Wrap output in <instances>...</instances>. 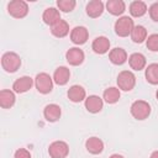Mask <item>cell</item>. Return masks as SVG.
<instances>
[{"label":"cell","mask_w":158,"mask_h":158,"mask_svg":"<svg viewBox=\"0 0 158 158\" xmlns=\"http://www.w3.org/2000/svg\"><path fill=\"white\" fill-rule=\"evenodd\" d=\"M21 65V58L15 52H6L1 57V67L7 73H15Z\"/></svg>","instance_id":"cell-1"},{"label":"cell","mask_w":158,"mask_h":158,"mask_svg":"<svg viewBox=\"0 0 158 158\" xmlns=\"http://www.w3.org/2000/svg\"><path fill=\"white\" fill-rule=\"evenodd\" d=\"M130 111L136 120H146L151 115V105L144 100H136L131 105Z\"/></svg>","instance_id":"cell-2"},{"label":"cell","mask_w":158,"mask_h":158,"mask_svg":"<svg viewBox=\"0 0 158 158\" xmlns=\"http://www.w3.org/2000/svg\"><path fill=\"white\" fill-rule=\"evenodd\" d=\"M133 27H135L133 20L128 16H121L115 22V32L120 37H127L128 35L131 36Z\"/></svg>","instance_id":"cell-3"},{"label":"cell","mask_w":158,"mask_h":158,"mask_svg":"<svg viewBox=\"0 0 158 158\" xmlns=\"http://www.w3.org/2000/svg\"><path fill=\"white\" fill-rule=\"evenodd\" d=\"M116 81H117V86H118L120 90L130 91L136 85V77L130 70H122V72L118 73Z\"/></svg>","instance_id":"cell-4"},{"label":"cell","mask_w":158,"mask_h":158,"mask_svg":"<svg viewBox=\"0 0 158 158\" xmlns=\"http://www.w3.org/2000/svg\"><path fill=\"white\" fill-rule=\"evenodd\" d=\"M7 11L15 19H23L28 14V5L23 0H12L7 4Z\"/></svg>","instance_id":"cell-5"},{"label":"cell","mask_w":158,"mask_h":158,"mask_svg":"<svg viewBox=\"0 0 158 158\" xmlns=\"http://www.w3.org/2000/svg\"><path fill=\"white\" fill-rule=\"evenodd\" d=\"M35 85L41 94H49L53 89V78L47 73H38L35 78Z\"/></svg>","instance_id":"cell-6"},{"label":"cell","mask_w":158,"mask_h":158,"mask_svg":"<svg viewBox=\"0 0 158 158\" xmlns=\"http://www.w3.org/2000/svg\"><path fill=\"white\" fill-rule=\"evenodd\" d=\"M69 153V146L64 141H54L48 147V154L51 158H65Z\"/></svg>","instance_id":"cell-7"},{"label":"cell","mask_w":158,"mask_h":158,"mask_svg":"<svg viewBox=\"0 0 158 158\" xmlns=\"http://www.w3.org/2000/svg\"><path fill=\"white\" fill-rule=\"evenodd\" d=\"M84 58H85V54L83 52V49H80L79 47H72L67 51L65 53V59L67 62L70 64V65H80L83 62H84Z\"/></svg>","instance_id":"cell-8"},{"label":"cell","mask_w":158,"mask_h":158,"mask_svg":"<svg viewBox=\"0 0 158 158\" xmlns=\"http://www.w3.org/2000/svg\"><path fill=\"white\" fill-rule=\"evenodd\" d=\"M88 37H89V32L84 26H75L70 31V41L74 44H78V46L84 44L88 41Z\"/></svg>","instance_id":"cell-9"},{"label":"cell","mask_w":158,"mask_h":158,"mask_svg":"<svg viewBox=\"0 0 158 158\" xmlns=\"http://www.w3.org/2000/svg\"><path fill=\"white\" fill-rule=\"evenodd\" d=\"M33 79L31 77H27V75H23V77H20L17 78L14 84H12V90L17 94H22V93H26L28 91L32 85H33Z\"/></svg>","instance_id":"cell-10"},{"label":"cell","mask_w":158,"mask_h":158,"mask_svg":"<svg viewBox=\"0 0 158 158\" xmlns=\"http://www.w3.org/2000/svg\"><path fill=\"white\" fill-rule=\"evenodd\" d=\"M85 109L91 112V114H96L99 111H101L102 106H104V100L98 96V95H90L85 99Z\"/></svg>","instance_id":"cell-11"},{"label":"cell","mask_w":158,"mask_h":158,"mask_svg":"<svg viewBox=\"0 0 158 158\" xmlns=\"http://www.w3.org/2000/svg\"><path fill=\"white\" fill-rule=\"evenodd\" d=\"M62 115V109L57 104H48L43 110V116L48 122H56Z\"/></svg>","instance_id":"cell-12"},{"label":"cell","mask_w":158,"mask_h":158,"mask_svg":"<svg viewBox=\"0 0 158 158\" xmlns=\"http://www.w3.org/2000/svg\"><path fill=\"white\" fill-rule=\"evenodd\" d=\"M91 48H93V51H94L95 53H98V54H105V53H107L109 49H110V41H109V38L105 37V36H99V37H96V38L93 41Z\"/></svg>","instance_id":"cell-13"},{"label":"cell","mask_w":158,"mask_h":158,"mask_svg":"<svg viewBox=\"0 0 158 158\" xmlns=\"http://www.w3.org/2000/svg\"><path fill=\"white\" fill-rule=\"evenodd\" d=\"M109 59L115 65H122L127 60V52L121 47H116L109 52Z\"/></svg>","instance_id":"cell-14"},{"label":"cell","mask_w":158,"mask_h":158,"mask_svg":"<svg viewBox=\"0 0 158 158\" xmlns=\"http://www.w3.org/2000/svg\"><path fill=\"white\" fill-rule=\"evenodd\" d=\"M67 95L72 102H80L86 99V91L81 85H72L68 89Z\"/></svg>","instance_id":"cell-15"},{"label":"cell","mask_w":158,"mask_h":158,"mask_svg":"<svg viewBox=\"0 0 158 158\" xmlns=\"http://www.w3.org/2000/svg\"><path fill=\"white\" fill-rule=\"evenodd\" d=\"M104 12V2L100 0H91L86 4V14L89 17L96 19Z\"/></svg>","instance_id":"cell-16"},{"label":"cell","mask_w":158,"mask_h":158,"mask_svg":"<svg viewBox=\"0 0 158 158\" xmlns=\"http://www.w3.org/2000/svg\"><path fill=\"white\" fill-rule=\"evenodd\" d=\"M70 78V70L67 68V67H58L56 70H54V74H53V81L57 84V85H65L68 83Z\"/></svg>","instance_id":"cell-17"},{"label":"cell","mask_w":158,"mask_h":158,"mask_svg":"<svg viewBox=\"0 0 158 158\" xmlns=\"http://www.w3.org/2000/svg\"><path fill=\"white\" fill-rule=\"evenodd\" d=\"M51 33L57 38H63L69 33V25L65 20H59L57 23L51 26Z\"/></svg>","instance_id":"cell-18"},{"label":"cell","mask_w":158,"mask_h":158,"mask_svg":"<svg viewBox=\"0 0 158 158\" xmlns=\"http://www.w3.org/2000/svg\"><path fill=\"white\" fill-rule=\"evenodd\" d=\"M42 20H43V22H44L46 25L53 26L54 23H57V22L60 20L59 10H57L56 7H47V9L43 11Z\"/></svg>","instance_id":"cell-19"},{"label":"cell","mask_w":158,"mask_h":158,"mask_svg":"<svg viewBox=\"0 0 158 158\" xmlns=\"http://www.w3.org/2000/svg\"><path fill=\"white\" fill-rule=\"evenodd\" d=\"M16 101L15 91H11L9 89H2L0 91V106L2 109H10L14 106Z\"/></svg>","instance_id":"cell-20"},{"label":"cell","mask_w":158,"mask_h":158,"mask_svg":"<svg viewBox=\"0 0 158 158\" xmlns=\"http://www.w3.org/2000/svg\"><path fill=\"white\" fill-rule=\"evenodd\" d=\"M85 148L91 154H99L104 151V142L99 137H90L85 142Z\"/></svg>","instance_id":"cell-21"},{"label":"cell","mask_w":158,"mask_h":158,"mask_svg":"<svg viewBox=\"0 0 158 158\" xmlns=\"http://www.w3.org/2000/svg\"><path fill=\"white\" fill-rule=\"evenodd\" d=\"M106 10L114 16H120L125 12L126 4L122 0H109L106 2Z\"/></svg>","instance_id":"cell-22"},{"label":"cell","mask_w":158,"mask_h":158,"mask_svg":"<svg viewBox=\"0 0 158 158\" xmlns=\"http://www.w3.org/2000/svg\"><path fill=\"white\" fill-rule=\"evenodd\" d=\"M146 57L142 53H132L128 57V64L133 70H142L146 67Z\"/></svg>","instance_id":"cell-23"},{"label":"cell","mask_w":158,"mask_h":158,"mask_svg":"<svg viewBox=\"0 0 158 158\" xmlns=\"http://www.w3.org/2000/svg\"><path fill=\"white\" fill-rule=\"evenodd\" d=\"M147 10H148L147 9V5L143 1L136 0V1H132L130 4V14L133 17H142L147 12Z\"/></svg>","instance_id":"cell-24"},{"label":"cell","mask_w":158,"mask_h":158,"mask_svg":"<svg viewBox=\"0 0 158 158\" xmlns=\"http://www.w3.org/2000/svg\"><path fill=\"white\" fill-rule=\"evenodd\" d=\"M121 96V93H120V89L118 88H115V86H110L107 89L104 90V94H102V99L107 102V104H115L118 101Z\"/></svg>","instance_id":"cell-25"},{"label":"cell","mask_w":158,"mask_h":158,"mask_svg":"<svg viewBox=\"0 0 158 158\" xmlns=\"http://www.w3.org/2000/svg\"><path fill=\"white\" fill-rule=\"evenodd\" d=\"M144 77L149 84L158 85V64L157 63L148 64V67L146 68V72H144Z\"/></svg>","instance_id":"cell-26"},{"label":"cell","mask_w":158,"mask_h":158,"mask_svg":"<svg viewBox=\"0 0 158 158\" xmlns=\"http://www.w3.org/2000/svg\"><path fill=\"white\" fill-rule=\"evenodd\" d=\"M131 40L135 43H142L147 40V30L142 25H137L133 27L131 32Z\"/></svg>","instance_id":"cell-27"},{"label":"cell","mask_w":158,"mask_h":158,"mask_svg":"<svg viewBox=\"0 0 158 158\" xmlns=\"http://www.w3.org/2000/svg\"><path fill=\"white\" fill-rule=\"evenodd\" d=\"M75 1L74 0H58L57 1V6L60 11L63 12H70L74 10L75 7Z\"/></svg>","instance_id":"cell-28"},{"label":"cell","mask_w":158,"mask_h":158,"mask_svg":"<svg viewBox=\"0 0 158 158\" xmlns=\"http://www.w3.org/2000/svg\"><path fill=\"white\" fill-rule=\"evenodd\" d=\"M146 46L152 52H158V33H152L146 40Z\"/></svg>","instance_id":"cell-29"},{"label":"cell","mask_w":158,"mask_h":158,"mask_svg":"<svg viewBox=\"0 0 158 158\" xmlns=\"http://www.w3.org/2000/svg\"><path fill=\"white\" fill-rule=\"evenodd\" d=\"M148 14H149V17H151L153 21L158 22V1L154 2V4H152V5L149 6Z\"/></svg>","instance_id":"cell-30"},{"label":"cell","mask_w":158,"mask_h":158,"mask_svg":"<svg viewBox=\"0 0 158 158\" xmlns=\"http://www.w3.org/2000/svg\"><path fill=\"white\" fill-rule=\"evenodd\" d=\"M14 158H31V153L25 148H19L15 152Z\"/></svg>","instance_id":"cell-31"},{"label":"cell","mask_w":158,"mask_h":158,"mask_svg":"<svg viewBox=\"0 0 158 158\" xmlns=\"http://www.w3.org/2000/svg\"><path fill=\"white\" fill-rule=\"evenodd\" d=\"M110 158H125V157L121 156V154H118V153H115V154H111Z\"/></svg>","instance_id":"cell-32"},{"label":"cell","mask_w":158,"mask_h":158,"mask_svg":"<svg viewBox=\"0 0 158 158\" xmlns=\"http://www.w3.org/2000/svg\"><path fill=\"white\" fill-rule=\"evenodd\" d=\"M151 158H158V151H154V152L151 154Z\"/></svg>","instance_id":"cell-33"},{"label":"cell","mask_w":158,"mask_h":158,"mask_svg":"<svg viewBox=\"0 0 158 158\" xmlns=\"http://www.w3.org/2000/svg\"><path fill=\"white\" fill-rule=\"evenodd\" d=\"M156 96H157V100H158V90H157V93H156Z\"/></svg>","instance_id":"cell-34"}]
</instances>
